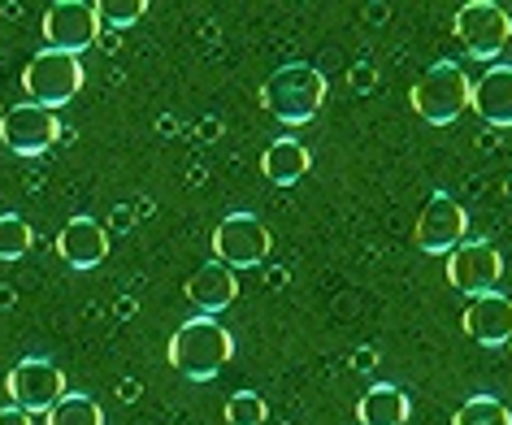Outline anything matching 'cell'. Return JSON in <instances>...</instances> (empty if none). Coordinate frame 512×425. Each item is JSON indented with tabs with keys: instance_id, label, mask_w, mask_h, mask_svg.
<instances>
[{
	"instance_id": "15",
	"label": "cell",
	"mask_w": 512,
	"mask_h": 425,
	"mask_svg": "<svg viewBox=\"0 0 512 425\" xmlns=\"http://www.w3.org/2000/svg\"><path fill=\"white\" fill-rule=\"evenodd\" d=\"M187 300L200 308V317H217L222 308H230L239 300V278H235V269H226V265H200L196 274L187 278Z\"/></svg>"
},
{
	"instance_id": "18",
	"label": "cell",
	"mask_w": 512,
	"mask_h": 425,
	"mask_svg": "<svg viewBox=\"0 0 512 425\" xmlns=\"http://www.w3.org/2000/svg\"><path fill=\"white\" fill-rule=\"evenodd\" d=\"M44 425H105V408L83 391H66L44 412Z\"/></svg>"
},
{
	"instance_id": "21",
	"label": "cell",
	"mask_w": 512,
	"mask_h": 425,
	"mask_svg": "<svg viewBox=\"0 0 512 425\" xmlns=\"http://www.w3.org/2000/svg\"><path fill=\"white\" fill-rule=\"evenodd\" d=\"M144 14H148V0H100V5H96L100 27H109V31L135 27Z\"/></svg>"
},
{
	"instance_id": "16",
	"label": "cell",
	"mask_w": 512,
	"mask_h": 425,
	"mask_svg": "<svg viewBox=\"0 0 512 425\" xmlns=\"http://www.w3.org/2000/svg\"><path fill=\"white\" fill-rule=\"evenodd\" d=\"M309 148L300 144V139H274L270 148H265V157H261V174L270 178L274 187H291V183H300L304 174H309Z\"/></svg>"
},
{
	"instance_id": "24",
	"label": "cell",
	"mask_w": 512,
	"mask_h": 425,
	"mask_svg": "<svg viewBox=\"0 0 512 425\" xmlns=\"http://www.w3.org/2000/svg\"><path fill=\"white\" fill-rule=\"evenodd\" d=\"M0 425H35V421H31V412H22V408L9 404V408H0Z\"/></svg>"
},
{
	"instance_id": "20",
	"label": "cell",
	"mask_w": 512,
	"mask_h": 425,
	"mask_svg": "<svg viewBox=\"0 0 512 425\" xmlns=\"http://www.w3.org/2000/svg\"><path fill=\"white\" fill-rule=\"evenodd\" d=\"M31 243H35V230L27 217H18V213L0 217V261H22L31 252Z\"/></svg>"
},
{
	"instance_id": "2",
	"label": "cell",
	"mask_w": 512,
	"mask_h": 425,
	"mask_svg": "<svg viewBox=\"0 0 512 425\" xmlns=\"http://www.w3.org/2000/svg\"><path fill=\"white\" fill-rule=\"evenodd\" d=\"M261 105L270 118L287 122V126H304L317 118V109L326 105V79L322 70L304 66V61H291V66L274 70L261 87Z\"/></svg>"
},
{
	"instance_id": "9",
	"label": "cell",
	"mask_w": 512,
	"mask_h": 425,
	"mask_svg": "<svg viewBox=\"0 0 512 425\" xmlns=\"http://www.w3.org/2000/svg\"><path fill=\"white\" fill-rule=\"evenodd\" d=\"M504 278V256L486 239H465L456 252H447V282L465 295H491Z\"/></svg>"
},
{
	"instance_id": "29",
	"label": "cell",
	"mask_w": 512,
	"mask_h": 425,
	"mask_svg": "<svg viewBox=\"0 0 512 425\" xmlns=\"http://www.w3.org/2000/svg\"><path fill=\"white\" fill-rule=\"evenodd\" d=\"M508 347H512V339H508Z\"/></svg>"
},
{
	"instance_id": "10",
	"label": "cell",
	"mask_w": 512,
	"mask_h": 425,
	"mask_svg": "<svg viewBox=\"0 0 512 425\" xmlns=\"http://www.w3.org/2000/svg\"><path fill=\"white\" fill-rule=\"evenodd\" d=\"M57 113L53 109H40L31 105V100H22L0 118V139H5L9 152H18V157H44L48 148L57 144Z\"/></svg>"
},
{
	"instance_id": "27",
	"label": "cell",
	"mask_w": 512,
	"mask_h": 425,
	"mask_svg": "<svg viewBox=\"0 0 512 425\" xmlns=\"http://www.w3.org/2000/svg\"><path fill=\"white\" fill-rule=\"evenodd\" d=\"M118 395H122V399H135V395H139V382H122Z\"/></svg>"
},
{
	"instance_id": "8",
	"label": "cell",
	"mask_w": 512,
	"mask_h": 425,
	"mask_svg": "<svg viewBox=\"0 0 512 425\" xmlns=\"http://www.w3.org/2000/svg\"><path fill=\"white\" fill-rule=\"evenodd\" d=\"M5 391L14 399V408L22 412H48L66 395V369H57L48 356H22L5 378Z\"/></svg>"
},
{
	"instance_id": "17",
	"label": "cell",
	"mask_w": 512,
	"mask_h": 425,
	"mask_svg": "<svg viewBox=\"0 0 512 425\" xmlns=\"http://www.w3.org/2000/svg\"><path fill=\"white\" fill-rule=\"evenodd\" d=\"M408 412H413V404H408V395L400 391V386H369V391L361 395V404H356V417H361V425H404Z\"/></svg>"
},
{
	"instance_id": "12",
	"label": "cell",
	"mask_w": 512,
	"mask_h": 425,
	"mask_svg": "<svg viewBox=\"0 0 512 425\" xmlns=\"http://www.w3.org/2000/svg\"><path fill=\"white\" fill-rule=\"evenodd\" d=\"M460 326H465V334L473 343L482 347H504L512 339V300L508 295H473L465 317H460Z\"/></svg>"
},
{
	"instance_id": "25",
	"label": "cell",
	"mask_w": 512,
	"mask_h": 425,
	"mask_svg": "<svg viewBox=\"0 0 512 425\" xmlns=\"http://www.w3.org/2000/svg\"><path fill=\"white\" fill-rule=\"evenodd\" d=\"M374 365H378V356H374V352H365V347H361V352H356V369H361V373H369Z\"/></svg>"
},
{
	"instance_id": "22",
	"label": "cell",
	"mask_w": 512,
	"mask_h": 425,
	"mask_svg": "<svg viewBox=\"0 0 512 425\" xmlns=\"http://www.w3.org/2000/svg\"><path fill=\"white\" fill-rule=\"evenodd\" d=\"M265 417H270V404L256 391H239L226 399V425H265Z\"/></svg>"
},
{
	"instance_id": "26",
	"label": "cell",
	"mask_w": 512,
	"mask_h": 425,
	"mask_svg": "<svg viewBox=\"0 0 512 425\" xmlns=\"http://www.w3.org/2000/svg\"><path fill=\"white\" fill-rule=\"evenodd\" d=\"M113 226H126V230H131V209H113Z\"/></svg>"
},
{
	"instance_id": "5",
	"label": "cell",
	"mask_w": 512,
	"mask_h": 425,
	"mask_svg": "<svg viewBox=\"0 0 512 425\" xmlns=\"http://www.w3.org/2000/svg\"><path fill=\"white\" fill-rule=\"evenodd\" d=\"M456 40L473 61H495L512 44V14L495 0H469L456 9Z\"/></svg>"
},
{
	"instance_id": "7",
	"label": "cell",
	"mask_w": 512,
	"mask_h": 425,
	"mask_svg": "<svg viewBox=\"0 0 512 425\" xmlns=\"http://www.w3.org/2000/svg\"><path fill=\"white\" fill-rule=\"evenodd\" d=\"M40 27H44V48L66 53V57L87 53V48L100 40V31H105L92 0H53V5L44 9Z\"/></svg>"
},
{
	"instance_id": "23",
	"label": "cell",
	"mask_w": 512,
	"mask_h": 425,
	"mask_svg": "<svg viewBox=\"0 0 512 425\" xmlns=\"http://www.w3.org/2000/svg\"><path fill=\"white\" fill-rule=\"evenodd\" d=\"M374 83H378V70L369 66V61H361V66H352V92H369Z\"/></svg>"
},
{
	"instance_id": "4",
	"label": "cell",
	"mask_w": 512,
	"mask_h": 425,
	"mask_svg": "<svg viewBox=\"0 0 512 425\" xmlns=\"http://www.w3.org/2000/svg\"><path fill=\"white\" fill-rule=\"evenodd\" d=\"M22 92H27L31 105L57 113L61 105H70V100L83 92V61L44 48V53H35L27 61V70H22Z\"/></svg>"
},
{
	"instance_id": "1",
	"label": "cell",
	"mask_w": 512,
	"mask_h": 425,
	"mask_svg": "<svg viewBox=\"0 0 512 425\" xmlns=\"http://www.w3.org/2000/svg\"><path fill=\"white\" fill-rule=\"evenodd\" d=\"M235 356V339L217 317H191L170 339V365L187 382H213Z\"/></svg>"
},
{
	"instance_id": "3",
	"label": "cell",
	"mask_w": 512,
	"mask_h": 425,
	"mask_svg": "<svg viewBox=\"0 0 512 425\" xmlns=\"http://www.w3.org/2000/svg\"><path fill=\"white\" fill-rule=\"evenodd\" d=\"M469 92H473V83H469V74L460 70L456 61H434V66L413 83L408 100H413V113L421 122L452 126L460 113L469 109Z\"/></svg>"
},
{
	"instance_id": "19",
	"label": "cell",
	"mask_w": 512,
	"mask_h": 425,
	"mask_svg": "<svg viewBox=\"0 0 512 425\" xmlns=\"http://www.w3.org/2000/svg\"><path fill=\"white\" fill-rule=\"evenodd\" d=\"M452 425H512L508 404H499L495 395H469L465 404L456 408Z\"/></svg>"
},
{
	"instance_id": "28",
	"label": "cell",
	"mask_w": 512,
	"mask_h": 425,
	"mask_svg": "<svg viewBox=\"0 0 512 425\" xmlns=\"http://www.w3.org/2000/svg\"><path fill=\"white\" fill-rule=\"evenodd\" d=\"M508 200H512V183H508Z\"/></svg>"
},
{
	"instance_id": "6",
	"label": "cell",
	"mask_w": 512,
	"mask_h": 425,
	"mask_svg": "<svg viewBox=\"0 0 512 425\" xmlns=\"http://www.w3.org/2000/svg\"><path fill=\"white\" fill-rule=\"evenodd\" d=\"M270 248H274V235L256 213H230L213 230V256H217V265H226V269L265 265Z\"/></svg>"
},
{
	"instance_id": "11",
	"label": "cell",
	"mask_w": 512,
	"mask_h": 425,
	"mask_svg": "<svg viewBox=\"0 0 512 425\" xmlns=\"http://www.w3.org/2000/svg\"><path fill=\"white\" fill-rule=\"evenodd\" d=\"M465 230H469L465 209L447 191H439V196L426 200V209L417 217V248L430 256H447L465 243Z\"/></svg>"
},
{
	"instance_id": "14",
	"label": "cell",
	"mask_w": 512,
	"mask_h": 425,
	"mask_svg": "<svg viewBox=\"0 0 512 425\" xmlns=\"http://www.w3.org/2000/svg\"><path fill=\"white\" fill-rule=\"evenodd\" d=\"M469 105H473V113H478L486 126L508 131V126H512V66H491V70H486L482 79L473 83Z\"/></svg>"
},
{
	"instance_id": "13",
	"label": "cell",
	"mask_w": 512,
	"mask_h": 425,
	"mask_svg": "<svg viewBox=\"0 0 512 425\" xmlns=\"http://www.w3.org/2000/svg\"><path fill=\"white\" fill-rule=\"evenodd\" d=\"M57 256L70 269H96L109 256V230L100 226L96 217H87V213L70 217L66 230L57 235Z\"/></svg>"
}]
</instances>
